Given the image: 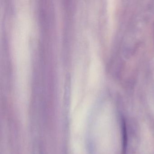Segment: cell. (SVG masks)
Segmentation results:
<instances>
[{
  "mask_svg": "<svg viewBox=\"0 0 154 154\" xmlns=\"http://www.w3.org/2000/svg\"><path fill=\"white\" fill-rule=\"evenodd\" d=\"M122 142H123V154L126 153L127 148V142H128V136H127V128H126V122L124 119H122Z\"/></svg>",
  "mask_w": 154,
  "mask_h": 154,
  "instance_id": "1",
  "label": "cell"
}]
</instances>
